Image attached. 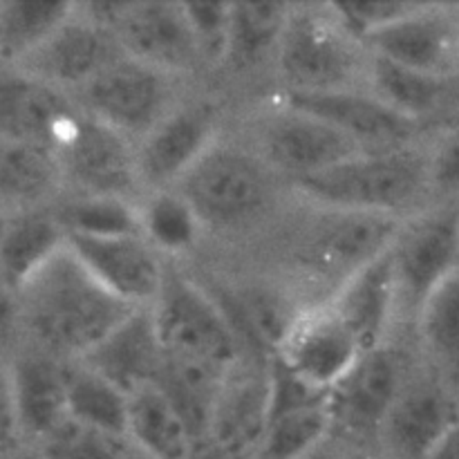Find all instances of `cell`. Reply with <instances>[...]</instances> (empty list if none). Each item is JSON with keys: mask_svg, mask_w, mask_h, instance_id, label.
<instances>
[{"mask_svg": "<svg viewBox=\"0 0 459 459\" xmlns=\"http://www.w3.org/2000/svg\"><path fill=\"white\" fill-rule=\"evenodd\" d=\"M21 325L30 345L61 361H81L134 307L117 299L67 247L18 290Z\"/></svg>", "mask_w": 459, "mask_h": 459, "instance_id": "6da1fadb", "label": "cell"}, {"mask_svg": "<svg viewBox=\"0 0 459 459\" xmlns=\"http://www.w3.org/2000/svg\"><path fill=\"white\" fill-rule=\"evenodd\" d=\"M430 139L397 151L361 152L290 186L309 206L408 220L437 204L430 184Z\"/></svg>", "mask_w": 459, "mask_h": 459, "instance_id": "7a4b0ae2", "label": "cell"}, {"mask_svg": "<svg viewBox=\"0 0 459 459\" xmlns=\"http://www.w3.org/2000/svg\"><path fill=\"white\" fill-rule=\"evenodd\" d=\"M366 45L343 25L332 3H291L273 67L281 94L366 90Z\"/></svg>", "mask_w": 459, "mask_h": 459, "instance_id": "3957f363", "label": "cell"}, {"mask_svg": "<svg viewBox=\"0 0 459 459\" xmlns=\"http://www.w3.org/2000/svg\"><path fill=\"white\" fill-rule=\"evenodd\" d=\"M175 191L193 206L206 231H240L272 213L281 178L245 142L222 134Z\"/></svg>", "mask_w": 459, "mask_h": 459, "instance_id": "277c9868", "label": "cell"}, {"mask_svg": "<svg viewBox=\"0 0 459 459\" xmlns=\"http://www.w3.org/2000/svg\"><path fill=\"white\" fill-rule=\"evenodd\" d=\"M151 312L164 357L197 363L224 375L242 359L251 357L220 300L175 267L169 269Z\"/></svg>", "mask_w": 459, "mask_h": 459, "instance_id": "5b68a950", "label": "cell"}, {"mask_svg": "<svg viewBox=\"0 0 459 459\" xmlns=\"http://www.w3.org/2000/svg\"><path fill=\"white\" fill-rule=\"evenodd\" d=\"M240 142H245L278 178L287 179L290 186L363 152L345 134L312 112L287 101L282 94L247 119Z\"/></svg>", "mask_w": 459, "mask_h": 459, "instance_id": "8992f818", "label": "cell"}, {"mask_svg": "<svg viewBox=\"0 0 459 459\" xmlns=\"http://www.w3.org/2000/svg\"><path fill=\"white\" fill-rule=\"evenodd\" d=\"M178 81L121 54L72 99L90 117L139 143L182 103Z\"/></svg>", "mask_w": 459, "mask_h": 459, "instance_id": "52a82bcc", "label": "cell"}, {"mask_svg": "<svg viewBox=\"0 0 459 459\" xmlns=\"http://www.w3.org/2000/svg\"><path fill=\"white\" fill-rule=\"evenodd\" d=\"M65 193L115 197L134 202L143 197L137 169V143L81 110L54 146Z\"/></svg>", "mask_w": 459, "mask_h": 459, "instance_id": "ba28073f", "label": "cell"}, {"mask_svg": "<svg viewBox=\"0 0 459 459\" xmlns=\"http://www.w3.org/2000/svg\"><path fill=\"white\" fill-rule=\"evenodd\" d=\"M85 12L112 31L126 56L164 74H191L204 65L182 3H81Z\"/></svg>", "mask_w": 459, "mask_h": 459, "instance_id": "9c48e42d", "label": "cell"}, {"mask_svg": "<svg viewBox=\"0 0 459 459\" xmlns=\"http://www.w3.org/2000/svg\"><path fill=\"white\" fill-rule=\"evenodd\" d=\"M402 327L412 330L421 303L459 267V204L439 202L403 220L390 247Z\"/></svg>", "mask_w": 459, "mask_h": 459, "instance_id": "30bf717a", "label": "cell"}, {"mask_svg": "<svg viewBox=\"0 0 459 459\" xmlns=\"http://www.w3.org/2000/svg\"><path fill=\"white\" fill-rule=\"evenodd\" d=\"M415 361L417 354L408 357L393 343L370 350L359 359L327 399L332 430L341 442L370 451Z\"/></svg>", "mask_w": 459, "mask_h": 459, "instance_id": "8fae6325", "label": "cell"}, {"mask_svg": "<svg viewBox=\"0 0 459 459\" xmlns=\"http://www.w3.org/2000/svg\"><path fill=\"white\" fill-rule=\"evenodd\" d=\"M309 206V204H307ZM314 218L303 229L300 260L321 282H332V294L354 272L390 249L402 220L354 211L309 206Z\"/></svg>", "mask_w": 459, "mask_h": 459, "instance_id": "7c38bea8", "label": "cell"}, {"mask_svg": "<svg viewBox=\"0 0 459 459\" xmlns=\"http://www.w3.org/2000/svg\"><path fill=\"white\" fill-rule=\"evenodd\" d=\"M457 420L459 402L417 359L370 451L379 459H430Z\"/></svg>", "mask_w": 459, "mask_h": 459, "instance_id": "4fadbf2b", "label": "cell"}, {"mask_svg": "<svg viewBox=\"0 0 459 459\" xmlns=\"http://www.w3.org/2000/svg\"><path fill=\"white\" fill-rule=\"evenodd\" d=\"M363 354L366 350L334 309L312 303L296 314L272 359L305 385L330 394Z\"/></svg>", "mask_w": 459, "mask_h": 459, "instance_id": "5bb4252c", "label": "cell"}, {"mask_svg": "<svg viewBox=\"0 0 459 459\" xmlns=\"http://www.w3.org/2000/svg\"><path fill=\"white\" fill-rule=\"evenodd\" d=\"M370 54L420 74L459 81L455 3H417L412 12L366 40Z\"/></svg>", "mask_w": 459, "mask_h": 459, "instance_id": "9a60e30c", "label": "cell"}, {"mask_svg": "<svg viewBox=\"0 0 459 459\" xmlns=\"http://www.w3.org/2000/svg\"><path fill=\"white\" fill-rule=\"evenodd\" d=\"M121 54L124 52L112 31L94 21L83 4L76 3L72 16L12 70L74 97Z\"/></svg>", "mask_w": 459, "mask_h": 459, "instance_id": "2e32d148", "label": "cell"}, {"mask_svg": "<svg viewBox=\"0 0 459 459\" xmlns=\"http://www.w3.org/2000/svg\"><path fill=\"white\" fill-rule=\"evenodd\" d=\"M220 137L222 126L213 103H179L137 143V169L143 193L178 186L179 179Z\"/></svg>", "mask_w": 459, "mask_h": 459, "instance_id": "e0dca14e", "label": "cell"}, {"mask_svg": "<svg viewBox=\"0 0 459 459\" xmlns=\"http://www.w3.org/2000/svg\"><path fill=\"white\" fill-rule=\"evenodd\" d=\"M67 247L103 287L134 309H151L164 287L166 263L142 233L121 236H65Z\"/></svg>", "mask_w": 459, "mask_h": 459, "instance_id": "ac0fdd59", "label": "cell"}, {"mask_svg": "<svg viewBox=\"0 0 459 459\" xmlns=\"http://www.w3.org/2000/svg\"><path fill=\"white\" fill-rule=\"evenodd\" d=\"M287 101L330 124L363 152L415 146L435 133L406 119L368 90H339L323 94H282ZM439 133V130H437Z\"/></svg>", "mask_w": 459, "mask_h": 459, "instance_id": "d6986e66", "label": "cell"}, {"mask_svg": "<svg viewBox=\"0 0 459 459\" xmlns=\"http://www.w3.org/2000/svg\"><path fill=\"white\" fill-rule=\"evenodd\" d=\"M272 359L245 357L224 379L204 442L233 459H254L269 421Z\"/></svg>", "mask_w": 459, "mask_h": 459, "instance_id": "ffe728a7", "label": "cell"}, {"mask_svg": "<svg viewBox=\"0 0 459 459\" xmlns=\"http://www.w3.org/2000/svg\"><path fill=\"white\" fill-rule=\"evenodd\" d=\"M325 303L350 327L366 352L393 343V334L402 325V318L390 249L341 282Z\"/></svg>", "mask_w": 459, "mask_h": 459, "instance_id": "44dd1931", "label": "cell"}, {"mask_svg": "<svg viewBox=\"0 0 459 459\" xmlns=\"http://www.w3.org/2000/svg\"><path fill=\"white\" fill-rule=\"evenodd\" d=\"M79 112V103L22 72H0V139L52 148Z\"/></svg>", "mask_w": 459, "mask_h": 459, "instance_id": "7402d4cb", "label": "cell"}, {"mask_svg": "<svg viewBox=\"0 0 459 459\" xmlns=\"http://www.w3.org/2000/svg\"><path fill=\"white\" fill-rule=\"evenodd\" d=\"M366 90L430 133L459 121V81L420 74L370 54Z\"/></svg>", "mask_w": 459, "mask_h": 459, "instance_id": "603a6c76", "label": "cell"}, {"mask_svg": "<svg viewBox=\"0 0 459 459\" xmlns=\"http://www.w3.org/2000/svg\"><path fill=\"white\" fill-rule=\"evenodd\" d=\"M81 363L92 368L128 397L155 385L164 368V345L151 309L130 314L92 352L85 354Z\"/></svg>", "mask_w": 459, "mask_h": 459, "instance_id": "cb8c5ba5", "label": "cell"}, {"mask_svg": "<svg viewBox=\"0 0 459 459\" xmlns=\"http://www.w3.org/2000/svg\"><path fill=\"white\" fill-rule=\"evenodd\" d=\"M21 435L43 442L67 417V361L27 345L9 363Z\"/></svg>", "mask_w": 459, "mask_h": 459, "instance_id": "d4e9b609", "label": "cell"}, {"mask_svg": "<svg viewBox=\"0 0 459 459\" xmlns=\"http://www.w3.org/2000/svg\"><path fill=\"white\" fill-rule=\"evenodd\" d=\"M65 193L52 148L0 139V213L7 218L43 211Z\"/></svg>", "mask_w": 459, "mask_h": 459, "instance_id": "484cf974", "label": "cell"}, {"mask_svg": "<svg viewBox=\"0 0 459 459\" xmlns=\"http://www.w3.org/2000/svg\"><path fill=\"white\" fill-rule=\"evenodd\" d=\"M411 336L421 366L459 402V267L421 303Z\"/></svg>", "mask_w": 459, "mask_h": 459, "instance_id": "4316f807", "label": "cell"}, {"mask_svg": "<svg viewBox=\"0 0 459 459\" xmlns=\"http://www.w3.org/2000/svg\"><path fill=\"white\" fill-rule=\"evenodd\" d=\"M126 439L152 459H191L200 444L157 384L128 397Z\"/></svg>", "mask_w": 459, "mask_h": 459, "instance_id": "83f0119b", "label": "cell"}, {"mask_svg": "<svg viewBox=\"0 0 459 459\" xmlns=\"http://www.w3.org/2000/svg\"><path fill=\"white\" fill-rule=\"evenodd\" d=\"M65 242V231L54 209L9 218L0 231V278L18 291Z\"/></svg>", "mask_w": 459, "mask_h": 459, "instance_id": "f1b7e54d", "label": "cell"}, {"mask_svg": "<svg viewBox=\"0 0 459 459\" xmlns=\"http://www.w3.org/2000/svg\"><path fill=\"white\" fill-rule=\"evenodd\" d=\"M137 218L142 238L166 263L195 251L206 233L193 206L175 188L143 193L137 202Z\"/></svg>", "mask_w": 459, "mask_h": 459, "instance_id": "f546056e", "label": "cell"}, {"mask_svg": "<svg viewBox=\"0 0 459 459\" xmlns=\"http://www.w3.org/2000/svg\"><path fill=\"white\" fill-rule=\"evenodd\" d=\"M76 3H0V63L16 67L40 48L74 12Z\"/></svg>", "mask_w": 459, "mask_h": 459, "instance_id": "4dcf8cb0", "label": "cell"}, {"mask_svg": "<svg viewBox=\"0 0 459 459\" xmlns=\"http://www.w3.org/2000/svg\"><path fill=\"white\" fill-rule=\"evenodd\" d=\"M67 417L88 429L126 437L128 394L81 361L67 363Z\"/></svg>", "mask_w": 459, "mask_h": 459, "instance_id": "1f68e13d", "label": "cell"}, {"mask_svg": "<svg viewBox=\"0 0 459 459\" xmlns=\"http://www.w3.org/2000/svg\"><path fill=\"white\" fill-rule=\"evenodd\" d=\"M327 399L312 406L272 412L254 459H303L330 439L334 430Z\"/></svg>", "mask_w": 459, "mask_h": 459, "instance_id": "d6a6232c", "label": "cell"}, {"mask_svg": "<svg viewBox=\"0 0 459 459\" xmlns=\"http://www.w3.org/2000/svg\"><path fill=\"white\" fill-rule=\"evenodd\" d=\"M291 3H233L227 63L254 67L276 56Z\"/></svg>", "mask_w": 459, "mask_h": 459, "instance_id": "836d02e7", "label": "cell"}, {"mask_svg": "<svg viewBox=\"0 0 459 459\" xmlns=\"http://www.w3.org/2000/svg\"><path fill=\"white\" fill-rule=\"evenodd\" d=\"M52 206L61 222L65 236H121V233H139L137 204L115 197L74 195Z\"/></svg>", "mask_w": 459, "mask_h": 459, "instance_id": "e575fe53", "label": "cell"}, {"mask_svg": "<svg viewBox=\"0 0 459 459\" xmlns=\"http://www.w3.org/2000/svg\"><path fill=\"white\" fill-rule=\"evenodd\" d=\"M130 442L67 420L40 442V459H124Z\"/></svg>", "mask_w": 459, "mask_h": 459, "instance_id": "d590c367", "label": "cell"}, {"mask_svg": "<svg viewBox=\"0 0 459 459\" xmlns=\"http://www.w3.org/2000/svg\"><path fill=\"white\" fill-rule=\"evenodd\" d=\"M186 21L195 36L202 63L218 67L227 63L231 43L233 3H182Z\"/></svg>", "mask_w": 459, "mask_h": 459, "instance_id": "8d00e7d4", "label": "cell"}, {"mask_svg": "<svg viewBox=\"0 0 459 459\" xmlns=\"http://www.w3.org/2000/svg\"><path fill=\"white\" fill-rule=\"evenodd\" d=\"M415 4L402 0H357V3H332V7L339 13L343 25L366 45L372 34L397 22L399 18L412 12Z\"/></svg>", "mask_w": 459, "mask_h": 459, "instance_id": "74e56055", "label": "cell"}, {"mask_svg": "<svg viewBox=\"0 0 459 459\" xmlns=\"http://www.w3.org/2000/svg\"><path fill=\"white\" fill-rule=\"evenodd\" d=\"M430 184L435 202L459 204V121L430 139Z\"/></svg>", "mask_w": 459, "mask_h": 459, "instance_id": "f35d334b", "label": "cell"}, {"mask_svg": "<svg viewBox=\"0 0 459 459\" xmlns=\"http://www.w3.org/2000/svg\"><path fill=\"white\" fill-rule=\"evenodd\" d=\"M18 435H21V426H18L16 402H13L12 375H9V366L0 363V455L16 442Z\"/></svg>", "mask_w": 459, "mask_h": 459, "instance_id": "ab89813d", "label": "cell"}, {"mask_svg": "<svg viewBox=\"0 0 459 459\" xmlns=\"http://www.w3.org/2000/svg\"><path fill=\"white\" fill-rule=\"evenodd\" d=\"M18 332H22L18 291L0 278V350L7 348Z\"/></svg>", "mask_w": 459, "mask_h": 459, "instance_id": "60d3db41", "label": "cell"}, {"mask_svg": "<svg viewBox=\"0 0 459 459\" xmlns=\"http://www.w3.org/2000/svg\"><path fill=\"white\" fill-rule=\"evenodd\" d=\"M303 459H348V444L341 442L336 435H332L330 439L321 444V446L314 448L309 455H305Z\"/></svg>", "mask_w": 459, "mask_h": 459, "instance_id": "b9f144b4", "label": "cell"}, {"mask_svg": "<svg viewBox=\"0 0 459 459\" xmlns=\"http://www.w3.org/2000/svg\"><path fill=\"white\" fill-rule=\"evenodd\" d=\"M430 459H459V420L448 430Z\"/></svg>", "mask_w": 459, "mask_h": 459, "instance_id": "7bdbcfd3", "label": "cell"}, {"mask_svg": "<svg viewBox=\"0 0 459 459\" xmlns=\"http://www.w3.org/2000/svg\"><path fill=\"white\" fill-rule=\"evenodd\" d=\"M348 459H379L372 451L359 446H348Z\"/></svg>", "mask_w": 459, "mask_h": 459, "instance_id": "ee69618b", "label": "cell"}, {"mask_svg": "<svg viewBox=\"0 0 459 459\" xmlns=\"http://www.w3.org/2000/svg\"><path fill=\"white\" fill-rule=\"evenodd\" d=\"M124 459H152V457H148L146 453H142V451H139V448H134L133 444H130V446H128V451H126Z\"/></svg>", "mask_w": 459, "mask_h": 459, "instance_id": "f6af8a7d", "label": "cell"}, {"mask_svg": "<svg viewBox=\"0 0 459 459\" xmlns=\"http://www.w3.org/2000/svg\"><path fill=\"white\" fill-rule=\"evenodd\" d=\"M455 7H457V13H459V3H455Z\"/></svg>", "mask_w": 459, "mask_h": 459, "instance_id": "bcb514c9", "label": "cell"}, {"mask_svg": "<svg viewBox=\"0 0 459 459\" xmlns=\"http://www.w3.org/2000/svg\"><path fill=\"white\" fill-rule=\"evenodd\" d=\"M0 459H4V457H3V455H0Z\"/></svg>", "mask_w": 459, "mask_h": 459, "instance_id": "7dc6e473", "label": "cell"}, {"mask_svg": "<svg viewBox=\"0 0 459 459\" xmlns=\"http://www.w3.org/2000/svg\"><path fill=\"white\" fill-rule=\"evenodd\" d=\"M39 459H40V457H39Z\"/></svg>", "mask_w": 459, "mask_h": 459, "instance_id": "c3c4849f", "label": "cell"}]
</instances>
